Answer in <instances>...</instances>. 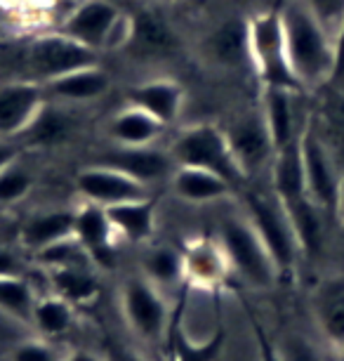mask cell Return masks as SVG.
Returning a JSON list of instances; mask_svg holds the SVG:
<instances>
[{"label": "cell", "instance_id": "cell-1", "mask_svg": "<svg viewBox=\"0 0 344 361\" xmlns=\"http://www.w3.org/2000/svg\"><path fill=\"white\" fill-rule=\"evenodd\" d=\"M286 59L300 87H323L335 76V38L302 0H286L279 12Z\"/></svg>", "mask_w": 344, "mask_h": 361}, {"label": "cell", "instance_id": "cell-2", "mask_svg": "<svg viewBox=\"0 0 344 361\" xmlns=\"http://www.w3.org/2000/svg\"><path fill=\"white\" fill-rule=\"evenodd\" d=\"M217 238L229 257L231 271L250 288L269 290L281 281L274 257L269 255L265 241L246 213L222 217Z\"/></svg>", "mask_w": 344, "mask_h": 361}, {"label": "cell", "instance_id": "cell-3", "mask_svg": "<svg viewBox=\"0 0 344 361\" xmlns=\"http://www.w3.org/2000/svg\"><path fill=\"white\" fill-rule=\"evenodd\" d=\"M243 213L257 229L260 238L265 241L269 255L274 257L279 274L293 276L302 262V250L298 234H295L293 220H290L286 206L272 189L260 192V189H248L243 194Z\"/></svg>", "mask_w": 344, "mask_h": 361}, {"label": "cell", "instance_id": "cell-4", "mask_svg": "<svg viewBox=\"0 0 344 361\" xmlns=\"http://www.w3.org/2000/svg\"><path fill=\"white\" fill-rule=\"evenodd\" d=\"M170 156L174 166L203 168L224 177L231 187L241 185L246 175L241 173L231 149H229L227 133L212 123H198L184 128L170 145Z\"/></svg>", "mask_w": 344, "mask_h": 361}, {"label": "cell", "instance_id": "cell-5", "mask_svg": "<svg viewBox=\"0 0 344 361\" xmlns=\"http://www.w3.org/2000/svg\"><path fill=\"white\" fill-rule=\"evenodd\" d=\"M302 163H305L307 194L323 213L335 224L337 208H340V182H342V161L337 159L330 142L312 121H307L300 133Z\"/></svg>", "mask_w": 344, "mask_h": 361}, {"label": "cell", "instance_id": "cell-6", "mask_svg": "<svg viewBox=\"0 0 344 361\" xmlns=\"http://www.w3.org/2000/svg\"><path fill=\"white\" fill-rule=\"evenodd\" d=\"M59 31L94 52H102L106 47L127 45L130 19L109 0H85L66 17Z\"/></svg>", "mask_w": 344, "mask_h": 361}, {"label": "cell", "instance_id": "cell-7", "mask_svg": "<svg viewBox=\"0 0 344 361\" xmlns=\"http://www.w3.org/2000/svg\"><path fill=\"white\" fill-rule=\"evenodd\" d=\"M120 310L132 333L144 343L158 345L170 333L174 312L167 307L158 286H153L146 276H132L123 283Z\"/></svg>", "mask_w": 344, "mask_h": 361}, {"label": "cell", "instance_id": "cell-8", "mask_svg": "<svg viewBox=\"0 0 344 361\" xmlns=\"http://www.w3.org/2000/svg\"><path fill=\"white\" fill-rule=\"evenodd\" d=\"M99 64V52L80 45L78 40L64 36L62 31L38 36L26 50V66L33 83L47 85L50 80L62 78L66 73L87 69Z\"/></svg>", "mask_w": 344, "mask_h": 361}, {"label": "cell", "instance_id": "cell-9", "mask_svg": "<svg viewBox=\"0 0 344 361\" xmlns=\"http://www.w3.org/2000/svg\"><path fill=\"white\" fill-rule=\"evenodd\" d=\"M248 33H250V57L257 64V71L262 80H265V85L288 87V90L300 87L286 59L281 17L279 15L255 17L248 24Z\"/></svg>", "mask_w": 344, "mask_h": 361}, {"label": "cell", "instance_id": "cell-10", "mask_svg": "<svg viewBox=\"0 0 344 361\" xmlns=\"http://www.w3.org/2000/svg\"><path fill=\"white\" fill-rule=\"evenodd\" d=\"M76 192L83 196L85 203H94L102 208H111L127 201H141L151 196V189L144 182L134 180L132 175L118 168L104 166V163L80 170L76 175Z\"/></svg>", "mask_w": 344, "mask_h": 361}, {"label": "cell", "instance_id": "cell-11", "mask_svg": "<svg viewBox=\"0 0 344 361\" xmlns=\"http://www.w3.org/2000/svg\"><path fill=\"white\" fill-rule=\"evenodd\" d=\"M224 133L229 149H231L234 159L246 177L257 175L262 168H272L276 149L262 111L241 116Z\"/></svg>", "mask_w": 344, "mask_h": 361}, {"label": "cell", "instance_id": "cell-12", "mask_svg": "<svg viewBox=\"0 0 344 361\" xmlns=\"http://www.w3.org/2000/svg\"><path fill=\"white\" fill-rule=\"evenodd\" d=\"M47 104L45 87L33 80L0 85V140H17L29 130Z\"/></svg>", "mask_w": 344, "mask_h": 361}, {"label": "cell", "instance_id": "cell-13", "mask_svg": "<svg viewBox=\"0 0 344 361\" xmlns=\"http://www.w3.org/2000/svg\"><path fill=\"white\" fill-rule=\"evenodd\" d=\"M73 238L85 248L97 269H109L116 262V229L106 215V208L83 203L76 210V229Z\"/></svg>", "mask_w": 344, "mask_h": 361}, {"label": "cell", "instance_id": "cell-14", "mask_svg": "<svg viewBox=\"0 0 344 361\" xmlns=\"http://www.w3.org/2000/svg\"><path fill=\"white\" fill-rule=\"evenodd\" d=\"M184 255V281L198 288L215 290L234 274L219 238H193L181 250Z\"/></svg>", "mask_w": 344, "mask_h": 361}, {"label": "cell", "instance_id": "cell-15", "mask_svg": "<svg viewBox=\"0 0 344 361\" xmlns=\"http://www.w3.org/2000/svg\"><path fill=\"white\" fill-rule=\"evenodd\" d=\"M312 314L323 343L344 350V276H326L316 283Z\"/></svg>", "mask_w": 344, "mask_h": 361}, {"label": "cell", "instance_id": "cell-16", "mask_svg": "<svg viewBox=\"0 0 344 361\" xmlns=\"http://www.w3.org/2000/svg\"><path fill=\"white\" fill-rule=\"evenodd\" d=\"M76 210H40L29 215L19 227V246L38 255L73 236Z\"/></svg>", "mask_w": 344, "mask_h": 361}, {"label": "cell", "instance_id": "cell-17", "mask_svg": "<svg viewBox=\"0 0 344 361\" xmlns=\"http://www.w3.org/2000/svg\"><path fill=\"white\" fill-rule=\"evenodd\" d=\"M104 166L118 168L123 173L132 175L134 180L144 182L146 187L151 182H158L163 177H172L174 173V161L170 152H160V149L149 147H118L116 152L106 154L102 161Z\"/></svg>", "mask_w": 344, "mask_h": 361}, {"label": "cell", "instance_id": "cell-18", "mask_svg": "<svg viewBox=\"0 0 344 361\" xmlns=\"http://www.w3.org/2000/svg\"><path fill=\"white\" fill-rule=\"evenodd\" d=\"M295 90L288 87H274L265 85V94H262V116H265V123L272 135L274 149L281 152L283 147L293 145L300 137L302 128L298 126V116H295Z\"/></svg>", "mask_w": 344, "mask_h": 361}, {"label": "cell", "instance_id": "cell-19", "mask_svg": "<svg viewBox=\"0 0 344 361\" xmlns=\"http://www.w3.org/2000/svg\"><path fill=\"white\" fill-rule=\"evenodd\" d=\"M45 87L47 99L64 102V104H83V102H94L104 97L111 87V78L102 66H87L66 73L62 78L50 80Z\"/></svg>", "mask_w": 344, "mask_h": 361}, {"label": "cell", "instance_id": "cell-20", "mask_svg": "<svg viewBox=\"0 0 344 361\" xmlns=\"http://www.w3.org/2000/svg\"><path fill=\"white\" fill-rule=\"evenodd\" d=\"M127 99H130L132 106H139L146 114H151L158 123L170 126L177 121V116L181 111L184 92L172 80H149V83L134 85L127 92Z\"/></svg>", "mask_w": 344, "mask_h": 361}, {"label": "cell", "instance_id": "cell-21", "mask_svg": "<svg viewBox=\"0 0 344 361\" xmlns=\"http://www.w3.org/2000/svg\"><path fill=\"white\" fill-rule=\"evenodd\" d=\"M172 192L179 196L181 201L189 203H212L231 196V185L224 177L210 173L203 168H189L177 166L170 177Z\"/></svg>", "mask_w": 344, "mask_h": 361}, {"label": "cell", "instance_id": "cell-22", "mask_svg": "<svg viewBox=\"0 0 344 361\" xmlns=\"http://www.w3.org/2000/svg\"><path fill=\"white\" fill-rule=\"evenodd\" d=\"M269 175H272V192L279 196L281 203H293V201L309 196L307 182H305V163H302L300 137L295 140L293 145L276 152L272 168H269Z\"/></svg>", "mask_w": 344, "mask_h": 361}, {"label": "cell", "instance_id": "cell-23", "mask_svg": "<svg viewBox=\"0 0 344 361\" xmlns=\"http://www.w3.org/2000/svg\"><path fill=\"white\" fill-rule=\"evenodd\" d=\"M106 215L116 229L118 236L127 238L130 243H144L153 236V227H156V203L149 199L141 201H127L118 203V206L106 208Z\"/></svg>", "mask_w": 344, "mask_h": 361}, {"label": "cell", "instance_id": "cell-24", "mask_svg": "<svg viewBox=\"0 0 344 361\" xmlns=\"http://www.w3.org/2000/svg\"><path fill=\"white\" fill-rule=\"evenodd\" d=\"M163 123H158L151 114L139 106H125L109 123V137L118 147H149L163 133Z\"/></svg>", "mask_w": 344, "mask_h": 361}, {"label": "cell", "instance_id": "cell-25", "mask_svg": "<svg viewBox=\"0 0 344 361\" xmlns=\"http://www.w3.org/2000/svg\"><path fill=\"white\" fill-rule=\"evenodd\" d=\"M97 267H62V269H47L50 276L52 293L71 302L73 307L90 305L99 295V279L94 274Z\"/></svg>", "mask_w": 344, "mask_h": 361}, {"label": "cell", "instance_id": "cell-26", "mask_svg": "<svg viewBox=\"0 0 344 361\" xmlns=\"http://www.w3.org/2000/svg\"><path fill=\"white\" fill-rule=\"evenodd\" d=\"M73 322H76V307L71 302H66L55 293L38 295L31 314L33 331H38L43 338H59L71 331Z\"/></svg>", "mask_w": 344, "mask_h": 361}, {"label": "cell", "instance_id": "cell-27", "mask_svg": "<svg viewBox=\"0 0 344 361\" xmlns=\"http://www.w3.org/2000/svg\"><path fill=\"white\" fill-rule=\"evenodd\" d=\"M174 38L172 31L153 15H139L130 19V40L127 47H132L139 57H163L172 50Z\"/></svg>", "mask_w": 344, "mask_h": 361}, {"label": "cell", "instance_id": "cell-28", "mask_svg": "<svg viewBox=\"0 0 344 361\" xmlns=\"http://www.w3.org/2000/svg\"><path fill=\"white\" fill-rule=\"evenodd\" d=\"M208 52L217 59L219 64L238 66L248 62L250 57V33L246 22H227L208 40Z\"/></svg>", "mask_w": 344, "mask_h": 361}, {"label": "cell", "instance_id": "cell-29", "mask_svg": "<svg viewBox=\"0 0 344 361\" xmlns=\"http://www.w3.org/2000/svg\"><path fill=\"white\" fill-rule=\"evenodd\" d=\"M167 338H170V354H167V361H217L227 345L224 329L215 331V336L208 340V343H191V340L186 338V333L179 329V310L174 312V317H172Z\"/></svg>", "mask_w": 344, "mask_h": 361}, {"label": "cell", "instance_id": "cell-30", "mask_svg": "<svg viewBox=\"0 0 344 361\" xmlns=\"http://www.w3.org/2000/svg\"><path fill=\"white\" fill-rule=\"evenodd\" d=\"M141 276H146L153 286L174 288L184 281V255L172 246H156L141 260Z\"/></svg>", "mask_w": 344, "mask_h": 361}, {"label": "cell", "instance_id": "cell-31", "mask_svg": "<svg viewBox=\"0 0 344 361\" xmlns=\"http://www.w3.org/2000/svg\"><path fill=\"white\" fill-rule=\"evenodd\" d=\"M38 293L26 276H0V312L19 324L31 326Z\"/></svg>", "mask_w": 344, "mask_h": 361}, {"label": "cell", "instance_id": "cell-32", "mask_svg": "<svg viewBox=\"0 0 344 361\" xmlns=\"http://www.w3.org/2000/svg\"><path fill=\"white\" fill-rule=\"evenodd\" d=\"M69 128L71 123H69V118H66V114L59 111V109H52L50 99H47L43 111L38 114V118L33 121L29 130L22 135V140L31 142V145H38V147H55L69 135Z\"/></svg>", "mask_w": 344, "mask_h": 361}, {"label": "cell", "instance_id": "cell-33", "mask_svg": "<svg viewBox=\"0 0 344 361\" xmlns=\"http://www.w3.org/2000/svg\"><path fill=\"white\" fill-rule=\"evenodd\" d=\"M31 187H33L31 170L22 166L19 159L12 161L10 166L0 170V208H8L12 203L26 199Z\"/></svg>", "mask_w": 344, "mask_h": 361}, {"label": "cell", "instance_id": "cell-34", "mask_svg": "<svg viewBox=\"0 0 344 361\" xmlns=\"http://www.w3.org/2000/svg\"><path fill=\"white\" fill-rule=\"evenodd\" d=\"M66 354L47 338H24L10 350L8 361H66Z\"/></svg>", "mask_w": 344, "mask_h": 361}, {"label": "cell", "instance_id": "cell-35", "mask_svg": "<svg viewBox=\"0 0 344 361\" xmlns=\"http://www.w3.org/2000/svg\"><path fill=\"white\" fill-rule=\"evenodd\" d=\"M279 359L281 361H326L321 347L316 345L314 340H309L305 336H298V333L283 338L281 350H279Z\"/></svg>", "mask_w": 344, "mask_h": 361}, {"label": "cell", "instance_id": "cell-36", "mask_svg": "<svg viewBox=\"0 0 344 361\" xmlns=\"http://www.w3.org/2000/svg\"><path fill=\"white\" fill-rule=\"evenodd\" d=\"M307 5V10L326 26V31L335 38V33L340 31L344 24V0H302Z\"/></svg>", "mask_w": 344, "mask_h": 361}, {"label": "cell", "instance_id": "cell-37", "mask_svg": "<svg viewBox=\"0 0 344 361\" xmlns=\"http://www.w3.org/2000/svg\"><path fill=\"white\" fill-rule=\"evenodd\" d=\"M0 276H26V262L19 250L0 246Z\"/></svg>", "mask_w": 344, "mask_h": 361}, {"label": "cell", "instance_id": "cell-38", "mask_svg": "<svg viewBox=\"0 0 344 361\" xmlns=\"http://www.w3.org/2000/svg\"><path fill=\"white\" fill-rule=\"evenodd\" d=\"M22 156V147L15 145L12 140H0V170L10 166L12 161H17Z\"/></svg>", "mask_w": 344, "mask_h": 361}, {"label": "cell", "instance_id": "cell-39", "mask_svg": "<svg viewBox=\"0 0 344 361\" xmlns=\"http://www.w3.org/2000/svg\"><path fill=\"white\" fill-rule=\"evenodd\" d=\"M344 76V24L340 26V31L335 33V76Z\"/></svg>", "mask_w": 344, "mask_h": 361}, {"label": "cell", "instance_id": "cell-40", "mask_svg": "<svg viewBox=\"0 0 344 361\" xmlns=\"http://www.w3.org/2000/svg\"><path fill=\"white\" fill-rule=\"evenodd\" d=\"M111 352H113L111 361H146L144 357H141V354L127 350V347H113Z\"/></svg>", "mask_w": 344, "mask_h": 361}, {"label": "cell", "instance_id": "cell-41", "mask_svg": "<svg viewBox=\"0 0 344 361\" xmlns=\"http://www.w3.org/2000/svg\"><path fill=\"white\" fill-rule=\"evenodd\" d=\"M66 361H104V357H99L97 352L90 350H73L66 354Z\"/></svg>", "mask_w": 344, "mask_h": 361}, {"label": "cell", "instance_id": "cell-42", "mask_svg": "<svg viewBox=\"0 0 344 361\" xmlns=\"http://www.w3.org/2000/svg\"><path fill=\"white\" fill-rule=\"evenodd\" d=\"M337 222L344 227V161H342V182H340V208H337Z\"/></svg>", "mask_w": 344, "mask_h": 361}, {"label": "cell", "instance_id": "cell-43", "mask_svg": "<svg viewBox=\"0 0 344 361\" xmlns=\"http://www.w3.org/2000/svg\"><path fill=\"white\" fill-rule=\"evenodd\" d=\"M3 217H5V208H0V222H3Z\"/></svg>", "mask_w": 344, "mask_h": 361}, {"label": "cell", "instance_id": "cell-44", "mask_svg": "<svg viewBox=\"0 0 344 361\" xmlns=\"http://www.w3.org/2000/svg\"><path fill=\"white\" fill-rule=\"evenodd\" d=\"M0 357H3V350H0Z\"/></svg>", "mask_w": 344, "mask_h": 361}]
</instances>
